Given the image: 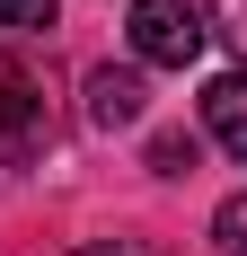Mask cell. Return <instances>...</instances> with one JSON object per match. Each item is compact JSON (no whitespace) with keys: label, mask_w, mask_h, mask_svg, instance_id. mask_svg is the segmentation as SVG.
<instances>
[{"label":"cell","mask_w":247,"mask_h":256,"mask_svg":"<svg viewBox=\"0 0 247 256\" xmlns=\"http://www.w3.org/2000/svg\"><path fill=\"white\" fill-rule=\"evenodd\" d=\"M203 132H212L230 159H247V71H221L203 88Z\"/></svg>","instance_id":"obj_4"},{"label":"cell","mask_w":247,"mask_h":256,"mask_svg":"<svg viewBox=\"0 0 247 256\" xmlns=\"http://www.w3.org/2000/svg\"><path fill=\"white\" fill-rule=\"evenodd\" d=\"M132 53H142L150 71H186L203 53V9L194 0H132Z\"/></svg>","instance_id":"obj_1"},{"label":"cell","mask_w":247,"mask_h":256,"mask_svg":"<svg viewBox=\"0 0 247 256\" xmlns=\"http://www.w3.org/2000/svg\"><path fill=\"white\" fill-rule=\"evenodd\" d=\"M0 26H18V36H44V26H62V0H0Z\"/></svg>","instance_id":"obj_7"},{"label":"cell","mask_w":247,"mask_h":256,"mask_svg":"<svg viewBox=\"0 0 247 256\" xmlns=\"http://www.w3.org/2000/svg\"><path fill=\"white\" fill-rule=\"evenodd\" d=\"M80 98H88V124H98V132H124V124H142V71H115V62H98Z\"/></svg>","instance_id":"obj_3"},{"label":"cell","mask_w":247,"mask_h":256,"mask_svg":"<svg viewBox=\"0 0 247 256\" xmlns=\"http://www.w3.org/2000/svg\"><path fill=\"white\" fill-rule=\"evenodd\" d=\"M203 9H212V18H203V36H221V44L247 62V0H203Z\"/></svg>","instance_id":"obj_6"},{"label":"cell","mask_w":247,"mask_h":256,"mask_svg":"<svg viewBox=\"0 0 247 256\" xmlns=\"http://www.w3.org/2000/svg\"><path fill=\"white\" fill-rule=\"evenodd\" d=\"M212 238H221V256H247V194H230L212 212Z\"/></svg>","instance_id":"obj_8"},{"label":"cell","mask_w":247,"mask_h":256,"mask_svg":"<svg viewBox=\"0 0 247 256\" xmlns=\"http://www.w3.org/2000/svg\"><path fill=\"white\" fill-rule=\"evenodd\" d=\"M80 256H142V248H124V238H115V248H106V238H88V248H80Z\"/></svg>","instance_id":"obj_9"},{"label":"cell","mask_w":247,"mask_h":256,"mask_svg":"<svg viewBox=\"0 0 247 256\" xmlns=\"http://www.w3.org/2000/svg\"><path fill=\"white\" fill-rule=\"evenodd\" d=\"M194 159H203L194 132H150V177H194Z\"/></svg>","instance_id":"obj_5"},{"label":"cell","mask_w":247,"mask_h":256,"mask_svg":"<svg viewBox=\"0 0 247 256\" xmlns=\"http://www.w3.org/2000/svg\"><path fill=\"white\" fill-rule=\"evenodd\" d=\"M36 150H44V98H36V80L0 53V168H26Z\"/></svg>","instance_id":"obj_2"}]
</instances>
